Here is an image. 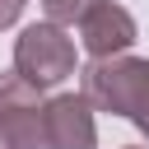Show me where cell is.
<instances>
[{
    "label": "cell",
    "mask_w": 149,
    "mask_h": 149,
    "mask_svg": "<svg viewBox=\"0 0 149 149\" xmlns=\"http://www.w3.org/2000/svg\"><path fill=\"white\" fill-rule=\"evenodd\" d=\"M84 98L98 112L126 116L149 140V61L144 56H107L88 61L84 70Z\"/></svg>",
    "instance_id": "obj_1"
},
{
    "label": "cell",
    "mask_w": 149,
    "mask_h": 149,
    "mask_svg": "<svg viewBox=\"0 0 149 149\" xmlns=\"http://www.w3.org/2000/svg\"><path fill=\"white\" fill-rule=\"evenodd\" d=\"M14 74H23L33 88H51L74 74V37L56 23H28L14 42Z\"/></svg>",
    "instance_id": "obj_2"
},
{
    "label": "cell",
    "mask_w": 149,
    "mask_h": 149,
    "mask_svg": "<svg viewBox=\"0 0 149 149\" xmlns=\"http://www.w3.org/2000/svg\"><path fill=\"white\" fill-rule=\"evenodd\" d=\"M47 102L23 74H0V149H47Z\"/></svg>",
    "instance_id": "obj_3"
},
{
    "label": "cell",
    "mask_w": 149,
    "mask_h": 149,
    "mask_svg": "<svg viewBox=\"0 0 149 149\" xmlns=\"http://www.w3.org/2000/svg\"><path fill=\"white\" fill-rule=\"evenodd\" d=\"M135 37H140V28H135L130 9H126V5H116V0H93V5H88V14L79 19V42H84V51H88L93 61L130 56Z\"/></svg>",
    "instance_id": "obj_4"
},
{
    "label": "cell",
    "mask_w": 149,
    "mask_h": 149,
    "mask_svg": "<svg viewBox=\"0 0 149 149\" xmlns=\"http://www.w3.org/2000/svg\"><path fill=\"white\" fill-rule=\"evenodd\" d=\"M47 149H98L93 102L84 93H56L47 98Z\"/></svg>",
    "instance_id": "obj_5"
},
{
    "label": "cell",
    "mask_w": 149,
    "mask_h": 149,
    "mask_svg": "<svg viewBox=\"0 0 149 149\" xmlns=\"http://www.w3.org/2000/svg\"><path fill=\"white\" fill-rule=\"evenodd\" d=\"M88 5H93V0H42V14H47V23L70 28V23H79V19L88 14Z\"/></svg>",
    "instance_id": "obj_6"
},
{
    "label": "cell",
    "mask_w": 149,
    "mask_h": 149,
    "mask_svg": "<svg viewBox=\"0 0 149 149\" xmlns=\"http://www.w3.org/2000/svg\"><path fill=\"white\" fill-rule=\"evenodd\" d=\"M23 9H28V0H0V33H5V28H14Z\"/></svg>",
    "instance_id": "obj_7"
},
{
    "label": "cell",
    "mask_w": 149,
    "mask_h": 149,
    "mask_svg": "<svg viewBox=\"0 0 149 149\" xmlns=\"http://www.w3.org/2000/svg\"><path fill=\"white\" fill-rule=\"evenodd\" d=\"M126 149H149V144H126Z\"/></svg>",
    "instance_id": "obj_8"
}]
</instances>
